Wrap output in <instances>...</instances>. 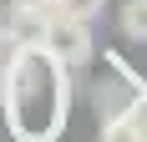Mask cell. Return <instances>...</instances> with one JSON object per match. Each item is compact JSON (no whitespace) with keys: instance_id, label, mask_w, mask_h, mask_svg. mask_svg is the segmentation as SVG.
<instances>
[{"instance_id":"cell-1","label":"cell","mask_w":147,"mask_h":142,"mask_svg":"<svg viewBox=\"0 0 147 142\" xmlns=\"http://www.w3.org/2000/svg\"><path fill=\"white\" fill-rule=\"evenodd\" d=\"M0 117L15 142H61L71 117V66L46 41H10L0 56Z\"/></svg>"},{"instance_id":"cell-2","label":"cell","mask_w":147,"mask_h":142,"mask_svg":"<svg viewBox=\"0 0 147 142\" xmlns=\"http://www.w3.org/2000/svg\"><path fill=\"white\" fill-rule=\"evenodd\" d=\"M51 51H56L66 66H86L91 51H96V41H91V20H76V15H51L46 20V36H41Z\"/></svg>"},{"instance_id":"cell-3","label":"cell","mask_w":147,"mask_h":142,"mask_svg":"<svg viewBox=\"0 0 147 142\" xmlns=\"http://www.w3.org/2000/svg\"><path fill=\"white\" fill-rule=\"evenodd\" d=\"M102 142H142V137H137L132 117L122 107H112V112H102Z\"/></svg>"},{"instance_id":"cell-4","label":"cell","mask_w":147,"mask_h":142,"mask_svg":"<svg viewBox=\"0 0 147 142\" xmlns=\"http://www.w3.org/2000/svg\"><path fill=\"white\" fill-rule=\"evenodd\" d=\"M122 36L147 46V0H122Z\"/></svg>"},{"instance_id":"cell-5","label":"cell","mask_w":147,"mask_h":142,"mask_svg":"<svg viewBox=\"0 0 147 142\" xmlns=\"http://www.w3.org/2000/svg\"><path fill=\"white\" fill-rule=\"evenodd\" d=\"M122 112L132 117V127H137V137L147 142V86H132V91H127V101H122Z\"/></svg>"},{"instance_id":"cell-6","label":"cell","mask_w":147,"mask_h":142,"mask_svg":"<svg viewBox=\"0 0 147 142\" xmlns=\"http://www.w3.org/2000/svg\"><path fill=\"white\" fill-rule=\"evenodd\" d=\"M61 15H76V20H96V15L107 10V0H56Z\"/></svg>"},{"instance_id":"cell-7","label":"cell","mask_w":147,"mask_h":142,"mask_svg":"<svg viewBox=\"0 0 147 142\" xmlns=\"http://www.w3.org/2000/svg\"><path fill=\"white\" fill-rule=\"evenodd\" d=\"M10 10H36V15H56V0H10Z\"/></svg>"},{"instance_id":"cell-8","label":"cell","mask_w":147,"mask_h":142,"mask_svg":"<svg viewBox=\"0 0 147 142\" xmlns=\"http://www.w3.org/2000/svg\"><path fill=\"white\" fill-rule=\"evenodd\" d=\"M5 46H10V26H5V15H0V56H5Z\"/></svg>"}]
</instances>
